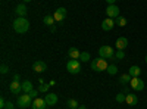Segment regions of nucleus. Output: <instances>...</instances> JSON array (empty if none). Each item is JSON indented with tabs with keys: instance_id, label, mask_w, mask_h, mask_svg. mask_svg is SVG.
I'll return each mask as SVG.
<instances>
[{
	"instance_id": "b1692460",
	"label": "nucleus",
	"mask_w": 147,
	"mask_h": 109,
	"mask_svg": "<svg viewBox=\"0 0 147 109\" xmlns=\"http://www.w3.org/2000/svg\"><path fill=\"white\" fill-rule=\"evenodd\" d=\"M80 60H81V62H88V60H90V53L88 52H81Z\"/></svg>"
},
{
	"instance_id": "7c9ffc66",
	"label": "nucleus",
	"mask_w": 147,
	"mask_h": 109,
	"mask_svg": "<svg viewBox=\"0 0 147 109\" xmlns=\"http://www.w3.org/2000/svg\"><path fill=\"white\" fill-rule=\"evenodd\" d=\"M0 108H2V109H5L6 108V100L2 97V99H0Z\"/></svg>"
},
{
	"instance_id": "ddd939ff",
	"label": "nucleus",
	"mask_w": 147,
	"mask_h": 109,
	"mask_svg": "<svg viewBox=\"0 0 147 109\" xmlns=\"http://www.w3.org/2000/svg\"><path fill=\"white\" fill-rule=\"evenodd\" d=\"M47 108V103L44 99H38V97H35L32 100V109H46Z\"/></svg>"
},
{
	"instance_id": "c85d7f7f",
	"label": "nucleus",
	"mask_w": 147,
	"mask_h": 109,
	"mask_svg": "<svg viewBox=\"0 0 147 109\" xmlns=\"http://www.w3.org/2000/svg\"><path fill=\"white\" fill-rule=\"evenodd\" d=\"M28 94L31 96L32 99H35V97H37V94H38V90H31V91H30Z\"/></svg>"
},
{
	"instance_id": "f8f14e48",
	"label": "nucleus",
	"mask_w": 147,
	"mask_h": 109,
	"mask_svg": "<svg viewBox=\"0 0 147 109\" xmlns=\"http://www.w3.org/2000/svg\"><path fill=\"white\" fill-rule=\"evenodd\" d=\"M115 46H116L118 50L127 49V46H128V39H127V37H119V39L115 41Z\"/></svg>"
},
{
	"instance_id": "9d476101",
	"label": "nucleus",
	"mask_w": 147,
	"mask_h": 109,
	"mask_svg": "<svg viewBox=\"0 0 147 109\" xmlns=\"http://www.w3.org/2000/svg\"><path fill=\"white\" fill-rule=\"evenodd\" d=\"M9 89H10V91L13 93V94H19L21 91H22V83H19V81H12L10 83V86H9Z\"/></svg>"
},
{
	"instance_id": "aec40b11",
	"label": "nucleus",
	"mask_w": 147,
	"mask_h": 109,
	"mask_svg": "<svg viewBox=\"0 0 147 109\" xmlns=\"http://www.w3.org/2000/svg\"><path fill=\"white\" fill-rule=\"evenodd\" d=\"M115 24H116V25H119V27H125L127 25V18L119 15L118 18H115Z\"/></svg>"
},
{
	"instance_id": "bb28decb",
	"label": "nucleus",
	"mask_w": 147,
	"mask_h": 109,
	"mask_svg": "<svg viewBox=\"0 0 147 109\" xmlns=\"http://www.w3.org/2000/svg\"><path fill=\"white\" fill-rule=\"evenodd\" d=\"M49 87H50V84H47V83H43V84H40V87H38V91H47L49 90Z\"/></svg>"
},
{
	"instance_id": "4be33fe9",
	"label": "nucleus",
	"mask_w": 147,
	"mask_h": 109,
	"mask_svg": "<svg viewBox=\"0 0 147 109\" xmlns=\"http://www.w3.org/2000/svg\"><path fill=\"white\" fill-rule=\"evenodd\" d=\"M131 75L129 74H122L121 75V78H119V81H121V84H128L129 81H131Z\"/></svg>"
},
{
	"instance_id": "423d86ee",
	"label": "nucleus",
	"mask_w": 147,
	"mask_h": 109,
	"mask_svg": "<svg viewBox=\"0 0 147 109\" xmlns=\"http://www.w3.org/2000/svg\"><path fill=\"white\" fill-rule=\"evenodd\" d=\"M129 86H131L132 90L141 91V90H144V81H143L140 77H134V78H131V81H129Z\"/></svg>"
},
{
	"instance_id": "9b49d317",
	"label": "nucleus",
	"mask_w": 147,
	"mask_h": 109,
	"mask_svg": "<svg viewBox=\"0 0 147 109\" xmlns=\"http://www.w3.org/2000/svg\"><path fill=\"white\" fill-rule=\"evenodd\" d=\"M125 102H127L129 106H136V105L138 103L137 94H134V93H127V94H125Z\"/></svg>"
},
{
	"instance_id": "4468645a",
	"label": "nucleus",
	"mask_w": 147,
	"mask_h": 109,
	"mask_svg": "<svg viewBox=\"0 0 147 109\" xmlns=\"http://www.w3.org/2000/svg\"><path fill=\"white\" fill-rule=\"evenodd\" d=\"M44 100H46L47 106H55L57 103V96H56V93H47Z\"/></svg>"
},
{
	"instance_id": "2eb2a0df",
	"label": "nucleus",
	"mask_w": 147,
	"mask_h": 109,
	"mask_svg": "<svg viewBox=\"0 0 147 109\" xmlns=\"http://www.w3.org/2000/svg\"><path fill=\"white\" fill-rule=\"evenodd\" d=\"M46 69H47V65L43 60H37V62L32 64V71H35V72H44Z\"/></svg>"
},
{
	"instance_id": "a211bd4d",
	"label": "nucleus",
	"mask_w": 147,
	"mask_h": 109,
	"mask_svg": "<svg viewBox=\"0 0 147 109\" xmlns=\"http://www.w3.org/2000/svg\"><path fill=\"white\" fill-rule=\"evenodd\" d=\"M80 50L78 49H75V47H71V49L68 50V56L71 58V59H80Z\"/></svg>"
},
{
	"instance_id": "a878e982",
	"label": "nucleus",
	"mask_w": 147,
	"mask_h": 109,
	"mask_svg": "<svg viewBox=\"0 0 147 109\" xmlns=\"http://www.w3.org/2000/svg\"><path fill=\"white\" fill-rule=\"evenodd\" d=\"M115 100H116L118 103H124V102H125V93H118V94L115 96Z\"/></svg>"
},
{
	"instance_id": "f257e3e1",
	"label": "nucleus",
	"mask_w": 147,
	"mask_h": 109,
	"mask_svg": "<svg viewBox=\"0 0 147 109\" xmlns=\"http://www.w3.org/2000/svg\"><path fill=\"white\" fill-rule=\"evenodd\" d=\"M13 30L18 34H25L30 30V22L28 19H25V16H18L13 21Z\"/></svg>"
},
{
	"instance_id": "7ed1b4c3",
	"label": "nucleus",
	"mask_w": 147,
	"mask_h": 109,
	"mask_svg": "<svg viewBox=\"0 0 147 109\" xmlns=\"http://www.w3.org/2000/svg\"><path fill=\"white\" fill-rule=\"evenodd\" d=\"M16 105H18V108H28V106H31L32 105V97L28 94V93H24V94H21L19 97H18V100H16Z\"/></svg>"
},
{
	"instance_id": "5701e85b",
	"label": "nucleus",
	"mask_w": 147,
	"mask_h": 109,
	"mask_svg": "<svg viewBox=\"0 0 147 109\" xmlns=\"http://www.w3.org/2000/svg\"><path fill=\"white\" fill-rule=\"evenodd\" d=\"M66 105H68V108H69V109H78V106H80V105H78V102H77L75 99H69V100L66 102Z\"/></svg>"
},
{
	"instance_id": "2f4dec72",
	"label": "nucleus",
	"mask_w": 147,
	"mask_h": 109,
	"mask_svg": "<svg viewBox=\"0 0 147 109\" xmlns=\"http://www.w3.org/2000/svg\"><path fill=\"white\" fill-rule=\"evenodd\" d=\"M0 71H2V74H6V72H7V65H2V68H0Z\"/></svg>"
},
{
	"instance_id": "72a5a7b5",
	"label": "nucleus",
	"mask_w": 147,
	"mask_h": 109,
	"mask_svg": "<svg viewBox=\"0 0 147 109\" xmlns=\"http://www.w3.org/2000/svg\"><path fill=\"white\" fill-rule=\"evenodd\" d=\"M19 78H21V77H19L18 74H15V75H13V80H15V81H19Z\"/></svg>"
},
{
	"instance_id": "f3484780",
	"label": "nucleus",
	"mask_w": 147,
	"mask_h": 109,
	"mask_svg": "<svg viewBox=\"0 0 147 109\" xmlns=\"http://www.w3.org/2000/svg\"><path fill=\"white\" fill-rule=\"evenodd\" d=\"M15 12H16V15H18V16H25V15H27V12H28V9H27L25 5H18L16 9H15Z\"/></svg>"
},
{
	"instance_id": "0eeeda50",
	"label": "nucleus",
	"mask_w": 147,
	"mask_h": 109,
	"mask_svg": "<svg viewBox=\"0 0 147 109\" xmlns=\"http://www.w3.org/2000/svg\"><path fill=\"white\" fill-rule=\"evenodd\" d=\"M106 15H107V18H112V19L118 18L119 16V7L116 5H109L106 7Z\"/></svg>"
},
{
	"instance_id": "c9c22d12",
	"label": "nucleus",
	"mask_w": 147,
	"mask_h": 109,
	"mask_svg": "<svg viewBox=\"0 0 147 109\" xmlns=\"http://www.w3.org/2000/svg\"><path fill=\"white\" fill-rule=\"evenodd\" d=\"M24 2H31V0H24Z\"/></svg>"
},
{
	"instance_id": "dca6fc26",
	"label": "nucleus",
	"mask_w": 147,
	"mask_h": 109,
	"mask_svg": "<svg viewBox=\"0 0 147 109\" xmlns=\"http://www.w3.org/2000/svg\"><path fill=\"white\" fill-rule=\"evenodd\" d=\"M128 74H129L132 78H134V77H140V74H141V68L137 66V65H132V66H129Z\"/></svg>"
},
{
	"instance_id": "f704fd0d",
	"label": "nucleus",
	"mask_w": 147,
	"mask_h": 109,
	"mask_svg": "<svg viewBox=\"0 0 147 109\" xmlns=\"http://www.w3.org/2000/svg\"><path fill=\"white\" fill-rule=\"evenodd\" d=\"M78 109H87V106H84V105H80V106H78Z\"/></svg>"
},
{
	"instance_id": "e433bc0d",
	"label": "nucleus",
	"mask_w": 147,
	"mask_h": 109,
	"mask_svg": "<svg viewBox=\"0 0 147 109\" xmlns=\"http://www.w3.org/2000/svg\"><path fill=\"white\" fill-rule=\"evenodd\" d=\"M144 60H146V64H147V56H146V59H144Z\"/></svg>"
},
{
	"instance_id": "1a4fd4ad",
	"label": "nucleus",
	"mask_w": 147,
	"mask_h": 109,
	"mask_svg": "<svg viewBox=\"0 0 147 109\" xmlns=\"http://www.w3.org/2000/svg\"><path fill=\"white\" fill-rule=\"evenodd\" d=\"M113 27H115V19H112V18L103 19V22H102L103 31H110V30H113Z\"/></svg>"
},
{
	"instance_id": "20e7f679",
	"label": "nucleus",
	"mask_w": 147,
	"mask_h": 109,
	"mask_svg": "<svg viewBox=\"0 0 147 109\" xmlns=\"http://www.w3.org/2000/svg\"><path fill=\"white\" fill-rule=\"evenodd\" d=\"M66 69L69 74H78L81 71V65H80V59H71L66 64Z\"/></svg>"
},
{
	"instance_id": "c756f323",
	"label": "nucleus",
	"mask_w": 147,
	"mask_h": 109,
	"mask_svg": "<svg viewBox=\"0 0 147 109\" xmlns=\"http://www.w3.org/2000/svg\"><path fill=\"white\" fill-rule=\"evenodd\" d=\"M5 109H15V105L12 102H6V108Z\"/></svg>"
},
{
	"instance_id": "cd10ccee",
	"label": "nucleus",
	"mask_w": 147,
	"mask_h": 109,
	"mask_svg": "<svg viewBox=\"0 0 147 109\" xmlns=\"http://www.w3.org/2000/svg\"><path fill=\"white\" fill-rule=\"evenodd\" d=\"M115 58H116V59H124V58H125V52H124V50H118V52L115 53Z\"/></svg>"
},
{
	"instance_id": "473e14b6",
	"label": "nucleus",
	"mask_w": 147,
	"mask_h": 109,
	"mask_svg": "<svg viewBox=\"0 0 147 109\" xmlns=\"http://www.w3.org/2000/svg\"><path fill=\"white\" fill-rule=\"evenodd\" d=\"M106 2H107L109 5H115V3H116V0H106Z\"/></svg>"
},
{
	"instance_id": "393cba45",
	"label": "nucleus",
	"mask_w": 147,
	"mask_h": 109,
	"mask_svg": "<svg viewBox=\"0 0 147 109\" xmlns=\"http://www.w3.org/2000/svg\"><path fill=\"white\" fill-rule=\"evenodd\" d=\"M107 72H109V75H115L116 72H118V66H116L115 64L109 65V66H107Z\"/></svg>"
},
{
	"instance_id": "6ab92c4d",
	"label": "nucleus",
	"mask_w": 147,
	"mask_h": 109,
	"mask_svg": "<svg viewBox=\"0 0 147 109\" xmlns=\"http://www.w3.org/2000/svg\"><path fill=\"white\" fill-rule=\"evenodd\" d=\"M31 90H34V89H32V84H31V81H28V80L22 81V91H24V93H30Z\"/></svg>"
},
{
	"instance_id": "6e6552de",
	"label": "nucleus",
	"mask_w": 147,
	"mask_h": 109,
	"mask_svg": "<svg viewBox=\"0 0 147 109\" xmlns=\"http://www.w3.org/2000/svg\"><path fill=\"white\" fill-rule=\"evenodd\" d=\"M66 14H68V12H66L65 7H57L56 12H55V15H53V18H55L56 22H62L66 18Z\"/></svg>"
},
{
	"instance_id": "39448f33",
	"label": "nucleus",
	"mask_w": 147,
	"mask_h": 109,
	"mask_svg": "<svg viewBox=\"0 0 147 109\" xmlns=\"http://www.w3.org/2000/svg\"><path fill=\"white\" fill-rule=\"evenodd\" d=\"M115 50H113V47H110V46H102L100 49H99V56L103 58V59H110V58H113L115 56Z\"/></svg>"
},
{
	"instance_id": "f03ea898",
	"label": "nucleus",
	"mask_w": 147,
	"mask_h": 109,
	"mask_svg": "<svg viewBox=\"0 0 147 109\" xmlns=\"http://www.w3.org/2000/svg\"><path fill=\"white\" fill-rule=\"evenodd\" d=\"M107 62H106V59L103 58H96L91 60V69L96 71V72H103V71H107Z\"/></svg>"
},
{
	"instance_id": "412c9836",
	"label": "nucleus",
	"mask_w": 147,
	"mask_h": 109,
	"mask_svg": "<svg viewBox=\"0 0 147 109\" xmlns=\"http://www.w3.org/2000/svg\"><path fill=\"white\" fill-rule=\"evenodd\" d=\"M43 22L46 24V25H50V27H52L56 21H55V18H53V16H50V15H46V16H44V19H43Z\"/></svg>"
}]
</instances>
